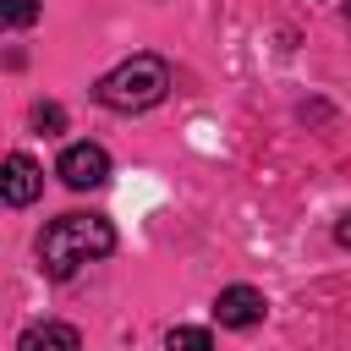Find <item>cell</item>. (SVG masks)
<instances>
[{
  "mask_svg": "<svg viewBox=\"0 0 351 351\" xmlns=\"http://www.w3.org/2000/svg\"><path fill=\"white\" fill-rule=\"evenodd\" d=\"M115 252V225L104 214H60L38 236V269L49 280H71L82 263Z\"/></svg>",
  "mask_w": 351,
  "mask_h": 351,
  "instance_id": "6da1fadb",
  "label": "cell"
},
{
  "mask_svg": "<svg viewBox=\"0 0 351 351\" xmlns=\"http://www.w3.org/2000/svg\"><path fill=\"white\" fill-rule=\"evenodd\" d=\"M165 93H170V60H159V55H132V60H121L115 71H104L99 88H93V99H99L104 110H115V115L154 110Z\"/></svg>",
  "mask_w": 351,
  "mask_h": 351,
  "instance_id": "7a4b0ae2",
  "label": "cell"
},
{
  "mask_svg": "<svg viewBox=\"0 0 351 351\" xmlns=\"http://www.w3.org/2000/svg\"><path fill=\"white\" fill-rule=\"evenodd\" d=\"M55 176H60L71 192H93V186H104V181H110V154H104L99 143H71V148L60 154Z\"/></svg>",
  "mask_w": 351,
  "mask_h": 351,
  "instance_id": "3957f363",
  "label": "cell"
},
{
  "mask_svg": "<svg viewBox=\"0 0 351 351\" xmlns=\"http://www.w3.org/2000/svg\"><path fill=\"white\" fill-rule=\"evenodd\" d=\"M263 313H269V302H263V291H252V285H225V291L214 296V318H219L225 329H252V324H263Z\"/></svg>",
  "mask_w": 351,
  "mask_h": 351,
  "instance_id": "277c9868",
  "label": "cell"
},
{
  "mask_svg": "<svg viewBox=\"0 0 351 351\" xmlns=\"http://www.w3.org/2000/svg\"><path fill=\"white\" fill-rule=\"evenodd\" d=\"M0 186H5V203H11V208H27V203L44 192V170H38L27 154H5V176H0Z\"/></svg>",
  "mask_w": 351,
  "mask_h": 351,
  "instance_id": "5b68a950",
  "label": "cell"
},
{
  "mask_svg": "<svg viewBox=\"0 0 351 351\" xmlns=\"http://www.w3.org/2000/svg\"><path fill=\"white\" fill-rule=\"evenodd\" d=\"M16 351H82V335L71 324H33V329H22Z\"/></svg>",
  "mask_w": 351,
  "mask_h": 351,
  "instance_id": "8992f818",
  "label": "cell"
},
{
  "mask_svg": "<svg viewBox=\"0 0 351 351\" xmlns=\"http://www.w3.org/2000/svg\"><path fill=\"white\" fill-rule=\"evenodd\" d=\"M165 351H214V340H208V329H192V324H181V329H170Z\"/></svg>",
  "mask_w": 351,
  "mask_h": 351,
  "instance_id": "52a82bcc",
  "label": "cell"
},
{
  "mask_svg": "<svg viewBox=\"0 0 351 351\" xmlns=\"http://www.w3.org/2000/svg\"><path fill=\"white\" fill-rule=\"evenodd\" d=\"M0 16H5V27H33L38 22V0H0Z\"/></svg>",
  "mask_w": 351,
  "mask_h": 351,
  "instance_id": "ba28073f",
  "label": "cell"
},
{
  "mask_svg": "<svg viewBox=\"0 0 351 351\" xmlns=\"http://www.w3.org/2000/svg\"><path fill=\"white\" fill-rule=\"evenodd\" d=\"M33 126H38V132H66V110H60V104H49V99H44V104H33Z\"/></svg>",
  "mask_w": 351,
  "mask_h": 351,
  "instance_id": "9c48e42d",
  "label": "cell"
},
{
  "mask_svg": "<svg viewBox=\"0 0 351 351\" xmlns=\"http://www.w3.org/2000/svg\"><path fill=\"white\" fill-rule=\"evenodd\" d=\"M335 241H340V247H351V208L340 214V225H335Z\"/></svg>",
  "mask_w": 351,
  "mask_h": 351,
  "instance_id": "30bf717a",
  "label": "cell"
},
{
  "mask_svg": "<svg viewBox=\"0 0 351 351\" xmlns=\"http://www.w3.org/2000/svg\"><path fill=\"white\" fill-rule=\"evenodd\" d=\"M346 16H351V5H346Z\"/></svg>",
  "mask_w": 351,
  "mask_h": 351,
  "instance_id": "8fae6325",
  "label": "cell"
}]
</instances>
